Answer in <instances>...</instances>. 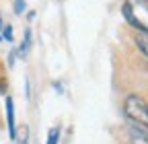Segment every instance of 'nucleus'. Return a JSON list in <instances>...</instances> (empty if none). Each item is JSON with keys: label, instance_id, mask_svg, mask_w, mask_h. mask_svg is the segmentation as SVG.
Listing matches in <instances>:
<instances>
[{"label": "nucleus", "instance_id": "nucleus-2", "mask_svg": "<svg viewBox=\"0 0 148 144\" xmlns=\"http://www.w3.org/2000/svg\"><path fill=\"white\" fill-rule=\"evenodd\" d=\"M121 14L125 16L127 25H132V27H134L138 33H144V35H148V27L136 19V14H134V8H132V2H123V6H121Z\"/></svg>", "mask_w": 148, "mask_h": 144}, {"label": "nucleus", "instance_id": "nucleus-5", "mask_svg": "<svg viewBox=\"0 0 148 144\" xmlns=\"http://www.w3.org/2000/svg\"><path fill=\"white\" fill-rule=\"evenodd\" d=\"M134 41H136V45L142 49V53L148 58V35H144V33H138L136 37H134Z\"/></svg>", "mask_w": 148, "mask_h": 144}, {"label": "nucleus", "instance_id": "nucleus-15", "mask_svg": "<svg viewBox=\"0 0 148 144\" xmlns=\"http://www.w3.org/2000/svg\"><path fill=\"white\" fill-rule=\"evenodd\" d=\"M21 144H27V138H23V142H21Z\"/></svg>", "mask_w": 148, "mask_h": 144}, {"label": "nucleus", "instance_id": "nucleus-9", "mask_svg": "<svg viewBox=\"0 0 148 144\" xmlns=\"http://www.w3.org/2000/svg\"><path fill=\"white\" fill-rule=\"evenodd\" d=\"M130 128H132V130H136L138 134H142V136L148 140V128H142V125H136V123H130Z\"/></svg>", "mask_w": 148, "mask_h": 144}, {"label": "nucleus", "instance_id": "nucleus-13", "mask_svg": "<svg viewBox=\"0 0 148 144\" xmlns=\"http://www.w3.org/2000/svg\"><path fill=\"white\" fill-rule=\"evenodd\" d=\"M142 4H144V6H146V8H148V0H142Z\"/></svg>", "mask_w": 148, "mask_h": 144}, {"label": "nucleus", "instance_id": "nucleus-6", "mask_svg": "<svg viewBox=\"0 0 148 144\" xmlns=\"http://www.w3.org/2000/svg\"><path fill=\"white\" fill-rule=\"evenodd\" d=\"M60 142V128H51L47 132V142L45 144H58Z\"/></svg>", "mask_w": 148, "mask_h": 144}, {"label": "nucleus", "instance_id": "nucleus-11", "mask_svg": "<svg viewBox=\"0 0 148 144\" xmlns=\"http://www.w3.org/2000/svg\"><path fill=\"white\" fill-rule=\"evenodd\" d=\"M53 88H56L58 93H64V88H62V82H53Z\"/></svg>", "mask_w": 148, "mask_h": 144}, {"label": "nucleus", "instance_id": "nucleus-8", "mask_svg": "<svg viewBox=\"0 0 148 144\" xmlns=\"http://www.w3.org/2000/svg\"><path fill=\"white\" fill-rule=\"evenodd\" d=\"M12 8H14L16 14H23L25 8H27V2H25V0H14V6H12Z\"/></svg>", "mask_w": 148, "mask_h": 144}, {"label": "nucleus", "instance_id": "nucleus-7", "mask_svg": "<svg viewBox=\"0 0 148 144\" xmlns=\"http://www.w3.org/2000/svg\"><path fill=\"white\" fill-rule=\"evenodd\" d=\"M130 132H132V144H148V140H146L142 134H138L136 130L130 128Z\"/></svg>", "mask_w": 148, "mask_h": 144}, {"label": "nucleus", "instance_id": "nucleus-3", "mask_svg": "<svg viewBox=\"0 0 148 144\" xmlns=\"http://www.w3.org/2000/svg\"><path fill=\"white\" fill-rule=\"evenodd\" d=\"M6 123H8V136L10 140L16 138V125H14V101L12 97H6Z\"/></svg>", "mask_w": 148, "mask_h": 144}, {"label": "nucleus", "instance_id": "nucleus-14", "mask_svg": "<svg viewBox=\"0 0 148 144\" xmlns=\"http://www.w3.org/2000/svg\"><path fill=\"white\" fill-rule=\"evenodd\" d=\"M0 27H2V14H0Z\"/></svg>", "mask_w": 148, "mask_h": 144}, {"label": "nucleus", "instance_id": "nucleus-10", "mask_svg": "<svg viewBox=\"0 0 148 144\" xmlns=\"http://www.w3.org/2000/svg\"><path fill=\"white\" fill-rule=\"evenodd\" d=\"M2 37H4L6 41H12V25H6V27L2 29Z\"/></svg>", "mask_w": 148, "mask_h": 144}, {"label": "nucleus", "instance_id": "nucleus-12", "mask_svg": "<svg viewBox=\"0 0 148 144\" xmlns=\"http://www.w3.org/2000/svg\"><path fill=\"white\" fill-rule=\"evenodd\" d=\"M4 84V80H0V93H6V86H2Z\"/></svg>", "mask_w": 148, "mask_h": 144}, {"label": "nucleus", "instance_id": "nucleus-1", "mask_svg": "<svg viewBox=\"0 0 148 144\" xmlns=\"http://www.w3.org/2000/svg\"><path fill=\"white\" fill-rule=\"evenodd\" d=\"M123 113H125V117L132 123L142 125V128H148V103L142 97L127 95L125 101H123Z\"/></svg>", "mask_w": 148, "mask_h": 144}, {"label": "nucleus", "instance_id": "nucleus-4", "mask_svg": "<svg viewBox=\"0 0 148 144\" xmlns=\"http://www.w3.org/2000/svg\"><path fill=\"white\" fill-rule=\"evenodd\" d=\"M29 49H31V31L27 29V31H25V37H23V41H21V45H18V56L25 58L27 53H29Z\"/></svg>", "mask_w": 148, "mask_h": 144}]
</instances>
